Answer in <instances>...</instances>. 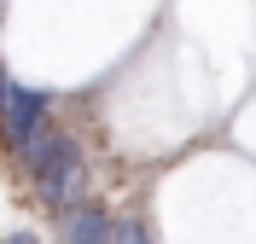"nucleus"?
<instances>
[{
  "label": "nucleus",
  "instance_id": "obj_2",
  "mask_svg": "<svg viewBox=\"0 0 256 244\" xmlns=\"http://www.w3.org/2000/svg\"><path fill=\"white\" fill-rule=\"evenodd\" d=\"M41 128H47V93L0 76V140H6L12 151H24Z\"/></svg>",
  "mask_w": 256,
  "mask_h": 244
},
{
  "label": "nucleus",
  "instance_id": "obj_1",
  "mask_svg": "<svg viewBox=\"0 0 256 244\" xmlns=\"http://www.w3.org/2000/svg\"><path fill=\"white\" fill-rule=\"evenodd\" d=\"M18 157H24V169L35 175L41 198H47L58 215H70L76 204H88V169H82V151H76V140H70V134L41 128L30 146L18 151Z\"/></svg>",
  "mask_w": 256,
  "mask_h": 244
},
{
  "label": "nucleus",
  "instance_id": "obj_5",
  "mask_svg": "<svg viewBox=\"0 0 256 244\" xmlns=\"http://www.w3.org/2000/svg\"><path fill=\"white\" fill-rule=\"evenodd\" d=\"M6 244H35V233H6Z\"/></svg>",
  "mask_w": 256,
  "mask_h": 244
},
{
  "label": "nucleus",
  "instance_id": "obj_4",
  "mask_svg": "<svg viewBox=\"0 0 256 244\" xmlns=\"http://www.w3.org/2000/svg\"><path fill=\"white\" fill-rule=\"evenodd\" d=\"M111 244H152V239H146L140 221H116V227H111Z\"/></svg>",
  "mask_w": 256,
  "mask_h": 244
},
{
  "label": "nucleus",
  "instance_id": "obj_3",
  "mask_svg": "<svg viewBox=\"0 0 256 244\" xmlns=\"http://www.w3.org/2000/svg\"><path fill=\"white\" fill-rule=\"evenodd\" d=\"M111 227L116 221L88 198V204H76V210L64 215V244H111Z\"/></svg>",
  "mask_w": 256,
  "mask_h": 244
}]
</instances>
